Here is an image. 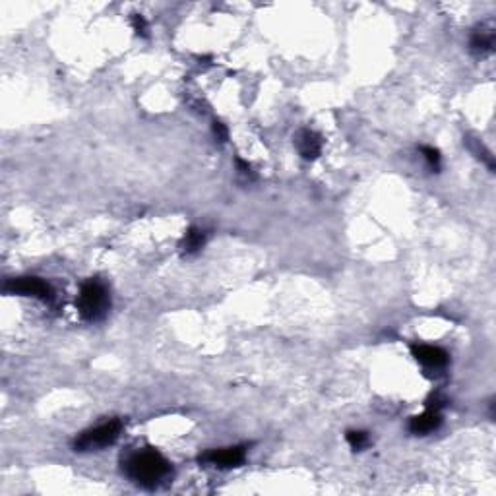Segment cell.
<instances>
[{
    "label": "cell",
    "mask_w": 496,
    "mask_h": 496,
    "mask_svg": "<svg viewBox=\"0 0 496 496\" xmlns=\"http://www.w3.org/2000/svg\"><path fill=\"white\" fill-rule=\"evenodd\" d=\"M124 469H126V475L136 485L151 488L169 477L171 463L156 450H140V452L132 453L130 458L126 460Z\"/></svg>",
    "instance_id": "cell-1"
},
{
    "label": "cell",
    "mask_w": 496,
    "mask_h": 496,
    "mask_svg": "<svg viewBox=\"0 0 496 496\" xmlns=\"http://www.w3.org/2000/svg\"><path fill=\"white\" fill-rule=\"evenodd\" d=\"M76 306H78V313L84 320L97 322V320H103L107 313H109L111 296H109V291H107V287L101 281L89 279L80 289Z\"/></svg>",
    "instance_id": "cell-2"
},
{
    "label": "cell",
    "mask_w": 496,
    "mask_h": 496,
    "mask_svg": "<svg viewBox=\"0 0 496 496\" xmlns=\"http://www.w3.org/2000/svg\"><path fill=\"white\" fill-rule=\"evenodd\" d=\"M122 430V423L119 419L114 421H109V423H103L96 428H89L86 433L76 438L74 442V450L76 452H93V450H101V448H107V446L114 444L119 440Z\"/></svg>",
    "instance_id": "cell-3"
},
{
    "label": "cell",
    "mask_w": 496,
    "mask_h": 496,
    "mask_svg": "<svg viewBox=\"0 0 496 496\" xmlns=\"http://www.w3.org/2000/svg\"><path fill=\"white\" fill-rule=\"evenodd\" d=\"M6 293L22 296H33V299H41V301H51L52 289L51 285L39 278H17L10 279L8 283L4 285Z\"/></svg>",
    "instance_id": "cell-4"
},
{
    "label": "cell",
    "mask_w": 496,
    "mask_h": 496,
    "mask_svg": "<svg viewBox=\"0 0 496 496\" xmlns=\"http://www.w3.org/2000/svg\"><path fill=\"white\" fill-rule=\"evenodd\" d=\"M246 458L244 446H229V448H219V450H208L200 456V463L219 467V469H229V467H239Z\"/></svg>",
    "instance_id": "cell-5"
},
{
    "label": "cell",
    "mask_w": 496,
    "mask_h": 496,
    "mask_svg": "<svg viewBox=\"0 0 496 496\" xmlns=\"http://www.w3.org/2000/svg\"><path fill=\"white\" fill-rule=\"evenodd\" d=\"M411 351H413V357L428 368H440L448 363V353L435 345H413Z\"/></svg>",
    "instance_id": "cell-6"
},
{
    "label": "cell",
    "mask_w": 496,
    "mask_h": 496,
    "mask_svg": "<svg viewBox=\"0 0 496 496\" xmlns=\"http://www.w3.org/2000/svg\"><path fill=\"white\" fill-rule=\"evenodd\" d=\"M295 142L299 153L305 159H316V157L320 156V151H322V140H320V136L314 130H308V128L299 132Z\"/></svg>",
    "instance_id": "cell-7"
},
{
    "label": "cell",
    "mask_w": 496,
    "mask_h": 496,
    "mask_svg": "<svg viewBox=\"0 0 496 496\" xmlns=\"http://www.w3.org/2000/svg\"><path fill=\"white\" fill-rule=\"evenodd\" d=\"M440 423H442L440 411L427 409L423 415L411 419L409 430L413 435H428V433H435L436 428L440 427Z\"/></svg>",
    "instance_id": "cell-8"
},
{
    "label": "cell",
    "mask_w": 496,
    "mask_h": 496,
    "mask_svg": "<svg viewBox=\"0 0 496 496\" xmlns=\"http://www.w3.org/2000/svg\"><path fill=\"white\" fill-rule=\"evenodd\" d=\"M206 239H208V235H206L204 229H200V227H190V229L186 231V235H184L183 244H181V246H183V250L186 254H196L200 253L202 248H204Z\"/></svg>",
    "instance_id": "cell-9"
},
{
    "label": "cell",
    "mask_w": 496,
    "mask_h": 496,
    "mask_svg": "<svg viewBox=\"0 0 496 496\" xmlns=\"http://www.w3.org/2000/svg\"><path fill=\"white\" fill-rule=\"evenodd\" d=\"M493 45H495V33L493 29H479L475 31L471 37V51L477 52V54H487L493 51Z\"/></svg>",
    "instance_id": "cell-10"
},
{
    "label": "cell",
    "mask_w": 496,
    "mask_h": 496,
    "mask_svg": "<svg viewBox=\"0 0 496 496\" xmlns=\"http://www.w3.org/2000/svg\"><path fill=\"white\" fill-rule=\"evenodd\" d=\"M347 442L355 452H361V450H365L366 446L370 444V436H368L366 430H349Z\"/></svg>",
    "instance_id": "cell-11"
},
{
    "label": "cell",
    "mask_w": 496,
    "mask_h": 496,
    "mask_svg": "<svg viewBox=\"0 0 496 496\" xmlns=\"http://www.w3.org/2000/svg\"><path fill=\"white\" fill-rule=\"evenodd\" d=\"M421 151H423V156H425V159H427L428 167L435 169V171H438V169H440V151L435 148H428V146L421 148Z\"/></svg>",
    "instance_id": "cell-12"
},
{
    "label": "cell",
    "mask_w": 496,
    "mask_h": 496,
    "mask_svg": "<svg viewBox=\"0 0 496 496\" xmlns=\"http://www.w3.org/2000/svg\"><path fill=\"white\" fill-rule=\"evenodd\" d=\"M132 27H134V31L142 35V37L148 35V22L144 20L142 14H134V16H132Z\"/></svg>",
    "instance_id": "cell-13"
},
{
    "label": "cell",
    "mask_w": 496,
    "mask_h": 496,
    "mask_svg": "<svg viewBox=\"0 0 496 496\" xmlns=\"http://www.w3.org/2000/svg\"><path fill=\"white\" fill-rule=\"evenodd\" d=\"M211 130H213V136H216V140H218V142H227V138H229L225 124H223L221 121H213V124H211Z\"/></svg>",
    "instance_id": "cell-14"
},
{
    "label": "cell",
    "mask_w": 496,
    "mask_h": 496,
    "mask_svg": "<svg viewBox=\"0 0 496 496\" xmlns=\"http://www.w3.org/2000/svg\"><path fill=\"white\" fill-rule=\"evenodd\" d=\"M236 169H239V173L244 174V176H253V169H250V165H248L246 161H243L241 157H236Z\"/></svg>",
    "instance_id": "cell-15"
}]
</instances>
